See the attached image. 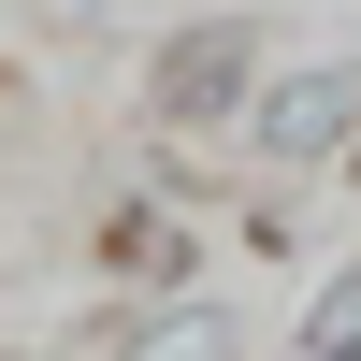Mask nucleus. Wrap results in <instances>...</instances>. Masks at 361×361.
Returning a JSON list of instances; mask_svg holds the SVG:
<instances>
[{"instance_id":"nucleus-4","label":"nucleus","mask_w":361,"mask_h":361,"mask_svg":"<svg viewBox=\"0 0 361 361\" xmlns=\"http://www.w3.org/2000/svg\"><path fill=\"white\" fill-rule=\"evenodd\" d=\"M102 260H116V275H188V246H173V217H159V202H130V217L102 231Z\"/></svg>"},{"instance_id":"nucleus-3","label":"nucleus","mask_w":361,"mask_h":361,"mask_svg":"<svg viewBox=\"0 0 361 361\" xmlns=\"http://www.w3.org/2000/svg\"><path fill=\"white\" fill-rule=\"evenodd\" d=\"M130 361H231V318H202V304H159L130 333Z\"/></svg>"},{"instance_id":"nucleus-1","label":"nucleus","mask_w":361,"mask_h":361,"mask_svg":"<svg viewBox=\"0 0 361 361\" xmlns=\"http://www.w3.org/2000/svg\"><path fill=\"white\" fill-rule=\"evenodd\" d=\"M145 116H159V130L260 116V29H246V15H188L159 58H145Z\"/></svg>"},{"instance_id":"nucleus-5","label":"nucleus","mask_w":361,"mask_h":361,"mask_svg":"<svg viewBox=\"0 0 361 361\" xmlns=\"http://www.w3.org/2000/svg\"><path fill=\"white\" fill-rule=\"evenodd\" d=\"M304 361H361V260H347V275L304 304Z\"/></svg>"},{"instance_id":"nucleus-2","label":"nucleus","mask_w":361,"mask_h":361,"mask_svg":"<svg viewBox=\"0 0 361 361\" xmlns=\"http://www.w3.org/2000/svg\"><path fill=\"white\" fill-rule=\"evenodd\" d=\"M347 130H361V73H347V58H304V73H275V87H260V116H246V145H260L275 173L333 159Z\"/></svg>"}]
</instances>
